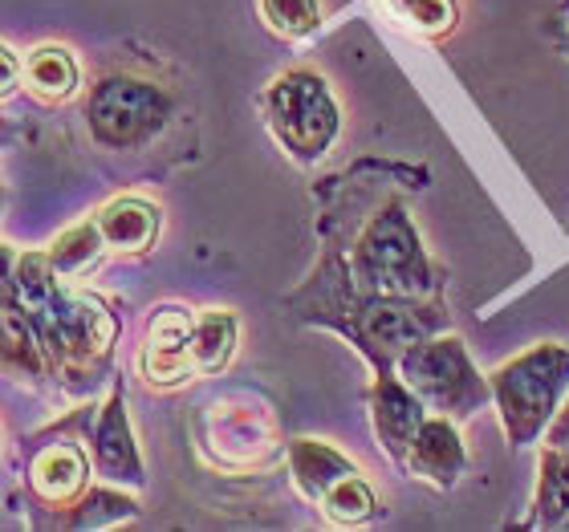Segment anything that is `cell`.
I'll use <instances>...</instances> for the list:
<instances>
[{
	"label": "cell",
	"mask_w": 569,
	"mask_h": 532,
	"mask_svg": "<svg viewBox=\"0 0 569 532\" xmlns=\"http://www.w3.org/2000/svg\"><path fill=\"white\" fill-rule=\"evenodd\" d=\"M264 127L297 163H318L342 131V110L333 102L326 78L313 70L277 73L261 94Z\"/></svg>",
	"instance_id": "cell-4"
},
{
	"label": "cell",
	"mask_w": 569,
	"mask_h": 532,
	"mask_svg": "<svg viewBox=\"0 0 569 532\" xmlns=\"http://www.w3.org/2000/svg\"><path fill=\"white\" fill-rule=\"evenodd\" d=\"M33 318L41 342H46L49 367L61 370L66 379H90L107 367L110 345L119 338V321L110 309L90 293H70L58 284L41 305L24 309Z\"/></svg>",
	"instance_id": "cell-3"
},
{
	"label": "cell",
	"mask_w": 569,
	"mask_h": 532,
	"mask_svg": "<svg viewBox=\"0 0 569 532\" xmlns=\"http://www.w3.org/2000/svg\"><path fill=\"white\" fill-rule=\"evenodd\" d=\"M17 78H24V61H17V53L4 46V94L17 90Z\"/></svg>",
	"instance_id": "cell-20"
},
{
	"label": "cell",
	"mask_w": 569,
	"mask_h": 532,
	"mask_svg": "<svg viewBox=\"0 0 569 532\" xmlns=\"http://www.w3.org/2000/svg\"><path fill=\"white\" fill-rule=\"evenodd\" d=\"M171 110H176V102L163 86L131 78V73H110V78L90 86L86 127H90V139L107 151H139L163 134Z\"/></svg>",
	"instance_id": "cell-6"
},
{
	"label": "cell",
	"mask_w": 569,
	"mask_h": 532,
	"mask_svg": "<svg viewBox=\"0 0 569 532\" xmlns=\"http://www.w3.org/2000/svg\"><path fill=\"white\" fill-rule=\"evenodd\" d=\"M102 249H107V237H102L98 220H86V224H73L70 232H61L58 244L49 249V264L61 281H78L82 272L94 269Z\"/></svg>",
	"instance_id": "cell-15"
},
{
	"label": "cell",
	"mask_w": 569,
	"mask_h": 532,
	"mask_svg": "<svg viewBox=\"0 0 569 532\" xmlns=\"http://www.w3.org/2000/svg\"><path fill=\"white\" fill-rule=\"evenodd\" d=\"M537 524H566L569 521V451L549 448L541 455V484L533 500Z\"/></svg>",
	"instance_id": "cell-17"
},
{
	"label": "cell",
	"mask_w": 569,
	"mask_h": 532,
	"mask_svg": "<svg viewBox=\"0 0 569 532\" xmlns=\"http://www.w3.org/2000/svg\"><path fill=\"white\" fill-rule=\"evenodd\" d=\"M159 208L139 195H122V200H110L102 212H98V228L107 237V249L114 252H147L159 240Z\"/></svg>",
	"instance_id": "cell-13"
},
{
	"label": "cell",
	"mask_w": 569,
	"mask_h": 532,
	"mask_svg": "<svg viewBox=\"0 0 569 532\" xmlns=\"http://www.w3.org/2000/svg\"><path fill=\"white\" fill-rule=\"evenodd\" d=\"M399 379L427 402V411L448 414V419H468L492 399V382L480 379L472 358L456 333H431L416 342L399 362Z\"/></svg>",
	"instance_id": "cell-5"
},
{
	"label": "cell",
	"mask_w": 569,
	"mask_h": 532,
	"mask_svg": "<svg viewBox=\"0 0 569 532\" xmlns=\"http://www.w3.org/2000/svg\"><path fill=\"white\" fill-rule=\"evenodd\" d=\"M261 17L284 41H301V37L318 33L321 24L318 0H261Z\"/></svg>",
	"instance_id": "cell-19"
},
{
	"label": "cell",
	"mask_w": 569,
	"mask_h": 532,
	"mask_svg": "<svg viewBox=\"0 0 569 532\" xmlns=\"http://www.w3.org/2000/svg\"><path fill=\"white\" fill-rule=\"evenodd\" d=\"M196 367H200V379L208 374H220L228 367V358L237 350V321L232 313H220V309H200L196 313Z\"/></svg>",
	"instance_id": "cell-16"
},
{
	"label": "cell",
	"mask_w": 569,
	"mask_h": 532,
	"mask_svg": "<svg viewBox=\"0 0 569 532\" xmlns=\"http://www.w3.org/2000/svg\"><path fill=\"white\" fill-rule=\"evenodd\" d=\"M90 451H94L98 480H107L114 488L142 484V460H139V448H134L131 423H127V402H122V394H110L107 406L98 411Z\"/></svg>",
	"instance_id": "cell-10"
},
{
	"label": "cell",
	"mask_w": 569,
	"mask_h": 532,
	"mask_svg": "<svg viewBox=\"0 0 569 532\" xmlns=\"http://www.w3.org/2000/svg\"><path fill=\"white\" fill-rule=\"evenodd\" d=\"M370 423H375V435H379V448L391 455L395 463L407 460V451L416 443L419 426L427 423V402L419 399L399 370H379L375 382H370Z\"/></svg>",
	"instance_id": "cell-8"
},
{
	"label": "cell",
	"mask_w": 569,
	"mask_h": 532,
	"mask_svg": "<svg viewBox=\"0 0 569 532\" xmlns=\"http://www.w3.org/2000/svg\"><path fill=\"white\" fill-rule=\"evenodd\" d=\"M21 86L37 102L46 107H61L78 94V61L66 46H37L24 58V78Z\"/></svg>",
	"instance_id": "cell-14"
},
{
	"label": "cell",
	"mask_w": 569,
	"mask_h": 532,
	"mask_svg": "<svg viewBox=\"0 0 569 532\" xmlns=\"http://www.w3.org/2000/svg\"><path fill=\"white\" fill-rule=\"evenodd\" d=\"M86 480H90V455L78 443H49L29 463V488L49 509H66L82 500Z\"/></svg>",
	"instance_id": "cell-11"
},
{
	"label": "cell",
	"mask_w": 569,
	"mask_h": 532,
	"mask_svg": "<svg viewBox=\"0 0 569 532\" xmlns=\"http://www.w3.org/2000/svg\"><path fill=\"white\" fill-rule=\"evenodd\" d=\"M191 338H196V313L191 309H159L151 325H147V342L139 350L142 379L159 387V391H171V387H183L188 379H200Z\"/></svg>",
	"instance_id": "cell-7"
},
{
	"label": "cell",
	"mask_w": 569,
	"mask_h": 532,
	"mask_svg": "<svg viewBox=\"0 0 569 532\" xmlns=\"http://www.w3.org/2000/svg\"><path fill=\"white\" fill-rule=\"evenodd\" d=\"M289 472H293V484L301 488V496H309L313 504H326L338 488L362 475L342 451H333L321 439H293L289 443Z\"/></svg>",
	"instance_id": "cell-12"
},
{
	"label": "cell",
	"mask_w": 569,
	"mask_h": 532,
	"mask_svg": "<svg viewBox=\"0 0 569 532\" xmlns=\"http://www.w3.org/2000/svg\"><path fill=\"white\" fill-rule=\"evenodd\" d=\"M379 9L391 17L399 29H407V33L416 37H443L456 29V17H460V9H456V0H379Z\"/></svg>",
	"instance_id": "cell-18"
},
{
	"label": "cell",
	"mask_w": 569,
	"mask_h": 532,
	"mask_svg": "<svg viewBox=\"0 0 569 532\" xmlns=\"http://www.w3.org/2000/svg\"><path fill=\"white\" fill-rule=\"evenodd\" d=\"M350 277L375 297H436V264L427 257L403 203H387L370 215L350 244Z\"/></svg>",
	"instance_id": "cell-1"
},
{
	"label": "cell",
	"mask_w": 569,
	"mask_h": 532,
	"mask_svg": "<svg viewBox=\"0 0 569 532\" xmlns=\"http://www.w3.org/2000/svg\"><path fill=\"white\" fill-rule=\"evenodd\" d=\"M411 480H423V484L448 492V488L460 484V475L468 472V451L460 443V431L448 414H427V423L419 426L416 443L407 451V460L399 463Z\"/></svg>",
	"instance_id": "cell-9"
},
{
	"label": "cell",
	"mask_w": 569,
	"mask_h": 532,
	"mask_svg": "<svg viewBox=\"0 0 569 532\" xmlns=\"http://www.w3.org/2000/svg\"><path fill=\"white\" fill-rule=\"evenodd\" d=\"M492 402L512 448H529L546 435L569 394V350L558 342L533 345L492 370Z\"/></svg>",
	"instance_id": "cell-2"
}]
</instances>
